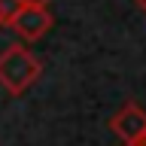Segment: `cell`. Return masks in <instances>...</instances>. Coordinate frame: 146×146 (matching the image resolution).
Segmentation results:
<instances>
[{"instance_id":"6da1fadb","label":"cell","mask_w":146,"mask_h":146,"mask_svg":"<svg viewBox=\"0 0 146 146\" xmlns=\"http://www.w3.org/2000/svg\"><path fill=\"white\" fill-rule=\"evenodd\" d=\"M43 76V64L34 52H27V46L12 43L0 52V85L9 94H25L36 79Z\"/></svg>"},{"instance_id":"7a4b0ae2","label":"cell","mask_w":146,"mask_h":146,"mask_svg":"<svg viewBox=\"0 0 146 146\" xmlns=\"http://www.w3.org/2000/svg\"><path fill=\"white\" fill-rule=\"evenodd\" d=\"M52 12H49V6H21L15 12V15L9 18V27L15 31L25 43H36V40H43L49 31H52Z\"/></svg>"},{"instance_id":"3957f363","label":"cell","mask_w":146,"mask_h":146,"mask_svg":"<svg viewBox=\"0 0 146 146\" xmlns=\"http://www.w3.org/2000/svg\"><path fill=\"white\" fill-rule=\"evenodd\" d=\"M110 128H113V134H116L122 143H128V146L143 143L146 140V113L137 107L134 100H128L125 107L110 119Z\"/></svg>"},{"instance_id":"277c9868","label":"cell","mask_w":146,"mask_h":146,"mask_svg":"<svg viewBox=\"0 0 146 146\" xmlns=\"http://www.w3.org/2000/svg\"><path fill=\"white\" fill-rule=\"evenodd\" d=\"M21 6H25L21 0H0V15H3V21L9 25V18L15 15V12H18Z\"/></svg>"},{"instance_id":"5b68a950","label":"cell","mask_w":146,"mask_h":146,"mask_svg":"<svg viewBox=\"0 0 146 146\" xmlns=\"http://www.w3.org/2000/svg\"><path fill=\"white\" fill-rule=\"evenodd\" d=\"M21 3H27V6H49V0H21Z\"/></svg>"},{"instance_id":"8992f818","label":"cell","mask_w":146,"mask_h":146,"mask_svg":"<svg viewBox=\"0 0 146 146\" xmlns=\"http://www.w3.org/2000/svg\"><path fill=\"white\" fill-rule=\"evenodd\" d=\"M134 3H137V9H140V12L146 15V0H134Z\"/></svg>"},{"instance_id":"52a82bcc","label":"cell","mask_w":146,"mask_h":146,"mask_svg":"<svg viewBox=\"0 0 146 146\" xmlns=\"http://www.w3.org/2000/svg\"><path fill=\"white\" fill-rule=\"evenodd\" d=\"M3 25H6V21H3V15H0V27H3Z\"/></svg>"},{"instance_id":"ba28073f","label":"cell","mask_w":146,"mask_h":146,"mask_svg":"<svg viewBox=\"0 0 146 146\" xmlns=\"http://www.w3.org/2000/svg\"><path fill=\"white\" fill-rule=\"evenodd\" d=\"M134 146H146V140H143V143H134Z\"/></svg>"}]
</instances>
